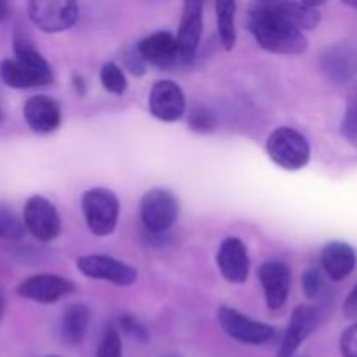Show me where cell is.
Returning a JSON list of instances; mask_svg holds the SVG:
<instances>
[{
    "label": "cell",
    "mask_w": 357,
    "mask_h": 357,
    "mask_svg": "<svg viewBox=\"0 0 357 357\" xmlns=\"http://www.w3.org/2000/svg\"><path fill=\"white\" fill-rule=\"evenodd\" d=\"M248 28L261 49L274 54H302L307 51V37L286 23L274 10L272 2H258L248 13Z\"/></svg>",
    "instance_id": "cell-1"
},
{
    "label": "cell",
    "mask_w": 357,
    "mask_h": 357,
    "mask_svg": "<svg viewBox=\"0 0 357 357\" xmlns=\"http://www.w3.org/2000/svg\"><path fill=\"white\" fill-rule=\"evenodd\" d=\"M82 213L91 232L98 237L110 236L121 215V202L110 188L96 187L82 195Z\"/></svg>",
    "instance_id": "cell-2"
},
{
    "label": "cell",
    "mask_w": 357,
    "mask_h": 357,
    "mask_svg": "<svg viewBox=\"0 0 357 357\" xmlns=\"http://www.w3.org/2000/svg\"><path fill=\"white\" fill-rule=\"evenodd\" d=\"M267 153L286 171H298L310 160V145L305 136L293 128H278L267 139Z\"/></svg>",
    "instance_id": "cell-3"
},
{
    "label": "cell",
    "mask_w": 357,
    "mask_h": 357,
    "mask_svg": "<svg viewBox=\"0 0 357 357\" xmlns=\"http://www.w3.org/2000/svg\"><path fill=\"white\" fill-rule=\"evenodd\" d=\"M180 215V202L176 195L167 188H152L143 195L139 202V216L149 230L153 236L166 234L176 222Z\"/></svg>",
    "instance_id": "cell-4"
},
{
    "label": "cell",
    "mask_w": 357,
    "mask_h": 357,
    "mask_svg": "<svg viewBox=\"0 0 357 357\" xmlns=\"http://www.w3.org/2000/svg\"><path fill=\"white\" fill-rule=\"evenodd\" d=\"M216 319L230 338L244 345L268 344L275 335V330L271 324L251 319V317L244 316L243 312L229 305L220 307L218 312H216Z\"/></svg>",
    "instance_id": "cell-5"
},
{
    "label": "cell",
    "mask_w": 357,
    "mask_h": 357,
    "mask_svg": "<svg viewBox=\"0 0 357 357\" xmlns=\"http://www.w3.org/2000/svg\"><path fill=\"white\" fill-rule=\"evenodd\" d=\"M28 16L38 30L59 33L77 23L79 6L72 0H33L28 3Z\"/></svg>",
    "instance_id": "cell-6"
},
{
    "label": "cell",
    "mask_w": 357,
    "mask_h": 357,
    "mask_svg": "<svg viewBox=\"0 0 357 357\" xmlns=\"http://www.w3.org/2000/svg\"><path fill=\"white\" fill-rule=\"evenodd\" d=\"M24 230L38 243H51L61 232V218L49 199L44 195H31L23 211Z\"/></svg>",
    "instance_id": "cell-7"
},
{
    "label": "cell",
    "mask_w": 357,
    "mask_h": 357,
    "mask_svg": "<svg viewBox=\"0 0 357 357\" xmlns=\"http://www.w3.org/2000/svg\"><path fill=\"white\" fill-rule=\"evenodd\" d=\"M77 268L86 278L107 281L115 286H132L138 281V272L126 261L108 255H86L77 260Z\"/></svg>",
    "instance_id": "cell-8"
},
{
    "label": "cell",
    "mask_w": 357,
    "mask_h": 357,
    "mask_svg": "<svg viewBox=\"0 0 357 357\" xmlns=\"http://www.w3.org/2000/svg\"><path fill=\"white\" fill-rule=\"evenodd\" d=\"M73 291H75L73 282L58 274L30 275L23 279L16 288L17 296L30 302L44 303V305L59 302L65 296L72 295Z\"/></svg>",
    "instance_id": "cell-9"
},
{
    "label": "cell",
    "mask_w": 357,
    "mask_h": 357,
    "mask_svg": "<svg viewBox=\"0 0 357 357\" xmlns=\"http://www.w3.org/2000/svg\"><path fill=\"white\" fill-rule=\"evenodd\" d=\"M204 3L199 0H187L181 10L180 28H178V61L192 63L197 54L202 37V20H204Z\"/></svg>",
    "instance_id": "cell-10"
},
{
    "label": "cell",
    "mask_w": 357,
    "mask_h": 357,
    "mask_svg": "<svg viewBox=\"0 0 357 357\" xmlns=\"http://www.w3.org/2000/svg\"><path fill=\"white\" fill-rule=\"evenodd\" d=\"M187 100L185 93L173 80H157L149 96V110L162 122H176L183 117Z\"/></svg>",
    "instance_id": "cell-11"
},
{
    "label": "cell",
    "mask_w": 357,
    "mask_h": 357,
    "mask_svg": "<svg viewBox=\"0 0 357 357\" xmlns=\"http://www.w3.org/2000/svg\"><path fill=\"white\" fill-rule=\"evenodd\" d=\"M321 309L316 305H298L291 314L288 330L282 338L281 349L278 357H293L298 351L300 345L312 335V331L321 323Z\"/></svg>",
    "instance_id": "cell-12"
},
{
    "label": "cell",
    "mask_w": 357,
    "mask_h": 357,
    "mask_svg": "<svg viewBox=\"0 0 357 357\" xmlns=\"http://www.w3.org/2000/svg\"><path fill=\"white\" fill-rule=\"evenodd\" d=\"M321 70L330 82L349 84L357 75V47L347 42L330 45L321 54Z\"/></svg>",
    "instance_id": "cell-13"
},
{
    "label": "cell",
    "mask_w": 357,
    "mask_h": 357,
    "mask_svg": "<svg viewBox=\"0 0 357 357\" xmlns=\"http://www.w3.org/2000/svg\"><path fill=\"white\" fill-rule=\"evenodd\" d=\"M216 265L223 279L232 284H243L250 275V253L239 237H227L216 253Z\"/></svg>",
    "instance_id": "cell-14"
},
{
    "label": "cell",
    "mask_w": 357,
    "mask_h": 357,
    "mask_svg": "<svg viewBox=\"0 0 357 357\" xmlns=\"http://www.w3.org/2000/svg\"><path fill=\"white\" fill-rule=\"evenodd\" d=\"M258 279L264 286L265 302L271 310H279L288 302L291 288V271L282 261H265L258 268Z\"/></svg>",
    "instance_id": "cell-15"
},
{
    "label": "cell",
    "mask_w": 357,
    "mask_h": 357,
    "mask_svg": "<svg viewBox=\"0 0 357 357\" xmlns=\"http://www.w3.org/2000/svg\"><path fill=\"white\" fill-rule=\"evenodd\" d=\"M24 121L28 128L38 135L54 132L61 124V108L59 103L45 94L28 98L23 107Z\"/></svg>",
    "instance_id": "cell-16"
},
{
    "label": "cell",
    "mask_w": 357,
    "mask_h": 357,
    "mask_svg": "<svg viewBox=\"0 0 357 357\" xmlns=\"http://www.w3.org/2000/svg\"><path fill=\"white\" fill-rule=\"evenodd\" d=\"M139 56L146 65L169 66L178 61L176 37L169 31H155L136 44Z\"/></svg>",
    "instance_id": "cell-17"
},
{
    "label": "cell",
    "mask_w": 357,
    "mask_h": 357,
    "mask_svg": "<svg viewBox=\"0 0 357 357\" xmlns=\"http://www.w3.org/2000/svg\"><path fill=\"white\" fill-rule=\"evenodd\" d=\"M356 251L342 241L328 243L321 251V265L331 281L340 282L347 279L356 268Z\"/></svg>",
    "instance_id": "cell-18"
},
{
    "label": "cell",
    "mask_w": 357,
    "mask_h": 357,
    "mask_svg": "<svg viewBox=\"0 0 357 357\" xmlns=\"http://www.w3.org/2000/svg\"><path fill=\"white\" fill-rule=\"evenodd\" d=\"M275 13L300 30L303 33L305 30H314L321 21V13L317 9V3L307 2H272Z\"/></svg>",
    "instance_id": "cell-19"
},
{
    "label": "cell",
    "mask_w": 357,
    "mask_h": 357,
    "mask_svg": "<svg viewBox=\"0 0 357 357\" xmlns=\"http://www.w3.org/2000/svg\"><path fill=\"white\" fill-rule=\"evenodd\" d=\"M91 312L82 303H72L66 307L59 321V333L68 345H79L89 328Z\"/></svg>",
    "instance_id": "cell-20"
},
{
    "label": "cell",
    "mask_w": 357,
    "mask_h": 357,
    "mask_svg": "<svg viewBox=\"0 0 357 357\" xmlns=\"http://www.w3.org/2000/svg\"><path fill=\"white\" fill-rule=\"evenodd\" d=\"M0 77L10 89H33V87L49 86V80L35 73L28 66L21 65L16 59H3L0 63Z\"/></svg>",
    "instance_id": "cell-21"
},
{
    "label": "cell",
    "mask_w": 357,
    "mask_h": 357,
    "mask_svg": "<svg viewBox=\"0 0 357 357\" xmlns=\"http://www.w3.org/2000/svg\"><path fill=\"white\" fill-rule=\"evenodd\" d=\"M216 24H218V37L225 51H232L237 40L236 31V10L237 6L232 0H220L215 3Z\"/></svg>",
    "instance_id": "cell-22"
},
{
    "label": "cell",
    "mask_w": 357,
    "mask_h": 357,
    "mask_svg": "<svg viewBox=\"0 0 357 357\" xmlns=\"http://www.w3.org/2000/svg\"><path fill=\"white\" fill-rule=\"evenodd\" d=\"M14 54H16V61H20L21 65L28 66L30 70H33L35 73H38L40 77H44L49 82H54V73H52L51 65L47 63V59L33 47L28 40L17 37L14 40Z\"/></svg>",
    "instance_id": "cell-23"
},
{
    "label": "cell",
    "mask_w": 357,
    "mask_h": 357,
    "mask_svg": "<svg viewBox=\"0 0 357 357\" xmlns=\"http://www.w3.org/2000/svg\"><path fill=\"white\" fill-rule=\"evenodd\" d=\"M100 80L105 91L117 94V96L124 94L126 89H128V79H126L124 70H122L121 65L114 61H108L101 66Z\"/></svg>",
    "instance_id": "cell-24"
},
{
    "label": "cell",
    "mask_w": 357,
    "mask_h": 357,
    "mask_svg": "<svg viewBox=\"0 0 357 357\" xmlns=\"http://www.w3.org/2000/svg\"><path fill=\"white\" fill-rule=\"evenodd\" d=\"M24 225L23 220L9 209L7 206L0 204V241H7V243H14L24 237Z\"/></svg>",
    "instance_id": "cell-25"
},
{
    "label": "cell",
    "mask_w": 357,
    "mask_h": 357,
    "mask_svg": "<svg viewBox=\"0 0 357 357\" xmlns=\"http://www.w3.org/2000/svg\"><path fill=\"white\" fill-rule=\"evenodd\" d=\"M342 136L357 149V82L352 86L347 98L344 121H342Z\"/></svg>",
    "instance_id": "cell-26"
},
{
    "label": "cell",
    "mask_w": 357,
    "mask_h": 357,
    "mask_svg": "<svg viewBox=\"0 0 357 357\" xmlns=\"http://www.w3.org/2000/svg\"><path fill=\"white\" fill-rule=\"evenodd\" d=\"M188 128L194 132H199V135H209V132L216 131L218 121H216V115L209 108L195 107L192 108L190 115H188Z\"/></svg>",
    "instance_id": "cell-27"
},
{
    "label": "cell",
    "mask_w": 357,
    "mask_h": 357,
    "mask_svg": "<svg viewBox=\"0 0 357 357\" xmlns=\"http://www.w3.org/2000/svg\"><path fill=\"white\" fill-rule=\"evenodd\" d=\"M96 357H122V338L115 326H108L98 345Z\"/></svg>",
    "instance_id": "cell-28"
},
{
    "label": "cell",
    "mask_w": 357,
    "mask_h": 357,
    "mask_svg": "<svg viewBox=\"0 0 357 357\" xmlns=\"http://www.w3.org/2000/svg\"><path fill=\"white\" fill-rule=\"evenodd\" d=\"M302 288H303V293L307 295V298H310V300H316L323 295L324 279H323V274H321L319 268L310 267L303 272Z\"/></svg>",
    "instance_id": "cell-29"
},
{
    "label": "cell",
    "mask_w": 357,
    "mask_h": 357,
    "mask_svg": "<svg viewBox=\"0 0 357 357\" xmlns=\"http://www.w3.org/2000/svg\"><path fill=\"white\" fill-rule=\"evenodd\" d=\"M121 328L128 337L135 338V340L138 342L150 340V333L145 328V324H143L142 321L136 319L135 316H131V314H124V316H121Z\"/></svg>",
    "instance_id": "cell-30"
},
{
    "label": "cell",
    "mask_w": 357,
    "mask_h": 357,
    "mask_svg": "<svg viewBox=\"0 0 357 357\" xmlns=\"http://www.w3.org/2000/svg\"><path fill=\"white\" fill-rule=\"evenodd\" d=\"M122 63H124L126 70H129L135 77L145 75L146 63L143 61V58L139 56L136 45H131V47L124 49V52H122Z\"/></svg>",
    "instance_id": "cell-31"
},
{
    "label": "cell",
    "mask_w": 357,
    "mask_h": 357,
    "mask_svg": "<svg viewBox=\"0 0 357 357\" xmlns=\"http://www.w3.org/2000/svg\"><path fill=\"white\" fill-rule=\"evenodd\" d=\"M340 352L344 357H357V323L342 333Z\"/></svg>",
    "instance_id": "cell-32"
},
{
    "label": "cell",
    "mask_w": 357,
    "mask_h": 357,
    "mask_svg": "<svg viewBox=\"0 0 357 357\" xmlns=\"http://www.w3.org/2000/svg\"><path fill=\"white\" fill-rule=\"evenodd\" d=\"M344 314L345 317H349V319L357 321V284L352 288V291L349 293L347 298H345Z\"/></svg>",
    "instance_id": "cell-33"
},
{
    "label": "cell",
    "mask_w": 357,
    "mask_h": 357,
    "mask_svg": "<svg viewBox=\"0 0 357 357\" xmlns=\"http://www.w3.org/2000/svg\"><path fill=\"white\" fill-rule=\"evenodd\" d=\"M73 87H75L77 94L84 96V94H86V80H84V77L80 75L73 77Z\"/></svg>",
    "instance_id": "cell-34"
},
{
    "label": "cell",
    "mask_w": 357,
    "mask_h": 357,
    "mask_svg": "<svg viewBox=\"0 0 357 357\" xmlns=\"http://www.w3.org/2000/svg\"><path fill=\"white\" fill-rule=\"evenodd\" d=\"M10 16V6L7 2H0V23H6Z\"/></svg>",
    "instance_id": "cell-35"
},
{
    "label": "cell",
    "mask_w": 357,
    "mask_h": 357,
    "mask_svg": "<svg viewBox=\"0 0 357 357\" xmlns=\"http://www.w3.org/2000/svg\"><path fill=\"white\" fill-rule=\"evenodd\" d=\"M3 307H6V302H3V296L2 293H0V321H2L3 317Z\"/></svg>",
    "instance_id": "cell-36"
},
{
    "label": "cell",
    "mask_w": 357,
    "mask_h": 357,
    "mask_svg": "<svg viewBox=\"0 0 357 357\" xmlns=\"http://www.w3.org/2000/svg\"><path fill=\"white\" fill-rule=\"evenodd\" d=\"M162 357H180V356H162Z\"/></svg>",
    "instance_id": "cell-37"
},
{
    "label": "cell",
    "mask_w": 357,
    "mask_h": 357,
    "mask_svg": "<svg viewBox=\"0 0 357 357\" xmlns=\"http://www.w3.org/2000/svg\"><path fill=\"white\" fill-rule=\"evenodd\" d=\"M47 357H61V356H47Z\"/></svg>",
    "instance_id": "cell-38"
}]
</instances>
